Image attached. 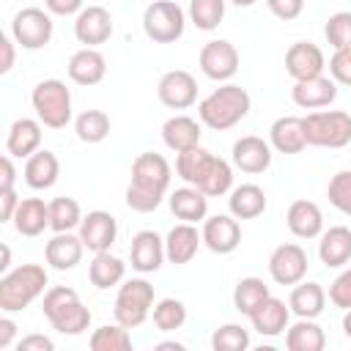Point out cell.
<instances>
[{"instance_id":"8fae6325","label":"cell","mask_w":351,"mask_h":351,"mask_svg":"<svg viewBox=\"0 0 351 351\" xmlns=\"http://www.w3.org/2000/svg\"><path fill=\"white\" fill-rule=\"evenodd\" d=\"M200 71L208 80L228 82L239 71V49L228 38H214L200 49Z\"/></svg>"},{"instance_id":"ee69618b","label":"cell","mask_w":351,"mask_h":351,"mask_svg":"<svg viewBox=\"0 0 351 351\" xmlns=\"http://www.w3.org/2000/svg\"><path fill=\"white\" fill-rule=\"evenodd\" d=\"M324 36L332 49H351V11H337L326 19Z\"/></svg>"},{"instance_id":"c3c4849f","label":"cell","mask_w":351,"mask_h":351,"mask_svg":"<svg viewBox=\"0 0 351 351\" xmlns=\"http://www.w3.org/2000/svg\"><path fill=\"white\" fill-rule=\"evenodd\" d=\"M266 8L277 16V19H296L302 11H304V0H266Z\"/></svg>"},{"instance_id":"7402d4cb","label":"cell","mask_w":351,"mask_h":351,"mask_svg":"<svg viewBox=\"0 0 351 351\" xmlns=\"http://www.w3.org/2000/svg\"><path fill=\"white\" fill-rule=\"evenodd\" d=\"M69 80L77 85H99L107 74V60L96 47H82L69 58Z\"/></svg>"},{"instance_id":"30bf717a","label":"cell","mask_w":351,"mask_h":351,"mask_svg":"<svg viewBox=\"0 0 351 351\" xmlns=\"http://www.w3.org/2000/svg\"><path fill=\"white\" fill-rule=\"evenodd\" d=\"M52 30H55V25H52L49 11L36 8V5H27V8L16 11L14 19H11V36L22 49L47 47L52 41Z\"/></svg>"},{"instance_id":"52a82bcc","label":"cell","mask_w":351,"mask_h":351,"mask_svg":"<svg viewBox=\"0 0 351 351\" xmlns=\"http://www.w3.org/2000/svg\"><path fill=\"white\" fill-rule=\"evenodd\" d=\"M307 145L318 148H343L351 143V115L343 110H318L302 118Z\"/></svg>"},{"instance_id":"3957f363","label":"cell","mask_w":351,"mask_h":351,"mask_svg":"<svg viewBox=\"0 0 351 351\" xmlns=\"http://www.w3.org/2000/svg\"><path fill=\"white\" fill-rule=\"evenodd\" d=\"M250 93L241 85L225 82L219 88H214L200 104H197V118L200 123H206L214 132H225L230 126H236L239 121L247 118L250 112Z\"/></svg>"},{"instance_id":"277c9868","label":"cell","mask_w":351,"mask_h":351,"mask_svg":"<svg viewBox=\"0 0 351 351\" xmlns=\"http://www.w3.org/2000/svg\"><path fill=\"white\" fill-rule=\"evenodd\" d=\"M44 318L52 324V329H58L60 335H82L90 326V310L82 304L80 293L69 285H55L44 293L41 302Z\"/></svg>"},{"instance_id":"db71d44e","label":"cell","mask_w":351,"mask_h":351,"mask_svg":"<svg viewBox=\"0 0 351 351\" xmlns=\"http://www.w3.org/2000/svg\"><path fill=\"white\" fill-rule=\"evenodd\" d=\"M14 156L11 154H5L3 159H0V189H14V181H16V170H14V162H11Z\"/></svg>"},{"instance_id":"816d5d0a","label":"cell","mask_w":351,"mask_h":351,"mask_svg":"<svg viewBox=\"0 0 351 351\" xmlns=\"http://www.w3.org/2000/svg\"><path fill=\"white\" fill-rule=\"evenodd\" d=\"M52 348H55V343L47 335H27L16 343V351H52Z\"/></svg>"},{"instance_id":"91938a15","label":"cell","mask_w":351,"mask_h":351,"mask_svg":"<svg viewBox=\"0 0 351 351\" xmlns=\"http://www.w3.org/2000/svg\"><path fill=\"white\" fill-rule=\"evenodd\" d=\"M233 5H239V8H250V5H255L258 0H230Z\"/></svg>"},{"instance_id":"d6986e66","label":"cell","mask_w":351,"mask_h":351,"mask_svg":"<svg viewBox=\"0 0 351 351\" xmlns=\"http://www.w3.org/2000/svg\"><path fill=\"white\" fill-rule=\"evenodd\" d=\"M326 69V58L321 52L318 44L313 41H296L288 47L285 52V71L293 77V80H310V77H318L324 74Z\"/></svg>"},{"instance_id":"9c48e42d","label":"cell","mask_w":351,"mask_h":351,"mask_svg":"<svg viewBox=\"0 0 351 351\" xmlns=\"http://www.w3.org/2000/svg\"><path fill=\"white\" fill-rule=\"evenodd\" d=\"M184 8L173 0H154L143 14V30L154 44H173L184 36Z\"/></svg>"},{"instance_id":"9f6ffc18","label":"cell","mask_w":351,"mask_h":351,"mask_svg":"<svg viewBox=\"0 0 351 351\" xmlns=\"http://www.w3.org/2000/svg\"><path fill=\"white\" fill-rule=\"evenodd\" d=\"M8 266H11V250H8V244H3V261H0V271H3V274H5V271H11Z\"/></svg>"},{"instance_id":"7dc6e473","label":"cell","mask_w":351,"mask_h":351,"mask_svg":"<svg viewBox=\"0 0 351 351\" xmlns=\"http://www.w3.org/2000/svg\"><path fill=\"white\" fill-rule=\"evenodd\" d=\"M329 77L337 85H351V49H335L329 58Z\"/></svg>"},{"instance_id":"4fadbf2b","label":"cell","mask_w":351,"mask_h":351,"mask_svg":"<svg viewBox=\"0 0 351 351\" xmlns=\"http://www.w3.org/2000/svg\"><path fill=\"white\" fill-rule=\"evenodd\" d=\"M156 96L165 107L170 110H186L197 101V82L189 71L184 69H173V71H165L159 85H156Z\"/></svg>"},{"instance_id":"44dd1931","label":"cell","mask_w":351,"mask_h":351,"mask_svg":"<svg viewBox=\"0 0 351 351\" xmlns=\"http://www.w3.org/2000/svg\"><path fill=\"white\" fill-rule=\"evenodd\" d=\"M233 165L241 170V173H263L269 170L271 165V143H266L263 137H255V134H247L241 140L233 143Z\"/></svg>"},{"instance_id":"83f0119b","label":"cell","mask_w":351,"mask_h":351,"mask_svg":"<svg viewBox=\"0 0 351 351\" xmlns=\"http://www.w3.org/2000/svg\"><path fill=\"white\" fill-rule=\"evenodd\" d=\"M285 222L296 239H315L324 230V214L313 200H293L288 206Z\"/></svg>"},{"instance_id":"836d02e7","label":"cell","mask_w":351,"mask_h":351,"mask_svg":"<svg viewBox=\"0 0 351 351\" xmlns=\"http://www.w3.org/2000/svg\"><path fill=\"white\" fill-rule=\"evenodd\" d=\"M288 307L299 318H318L326 307V291L318 282H296L288 296Z\"/></svg>"},{"instance_id":"4316f807","label":"cell","mask_w":351,"mask_h":351,"mask_svg":"<svg viewBox=\"0 0 351 351\" xmlns=\"http://www.w3.org/2000/svg\"><path fill=\"white\" fill-rule=\"evenodd\" d=\"M41 148V121L33 118H16L5 137V154L27 159Z\"/></svg>"},{"instance_id":"ac0fdd59","label":"cell","mask_w":351,"mask_h":351,"mask_svg":"<svg viewBox=\"0 0 351 351\" xmlns=\"http://www.w3.org/2000/svg\"><path fill=\"white\" fill-rule=\"evenodd\" d=\"M129 258H132V269L140 274H151L165 263V239H159L156 230H140L132 236L129 244Z\"/></svg>"},{"instance_id":"11a10c76","label":"cell","mask_w":351,"mask_h":351,"mask_svg":"<svg viewBox=\"0 0 351 351\" xmlns=\"http://www.w3.org/2000/svg\"><path fill=\"white\" fill-rule=\"evenodd\" d=\"M14 335H16V324L8 315H3L0 318V348H8L11 340H14Z\"/></svg>"},{"instance_id":"60d3db41","label":"cell","mask_w":351,"mask_h":351,"mask_svg":"<svg viewBox=\"0 0 351 351\" xmlns=\"http://www.w3.org/2000/svg\"><path fill=\"white\" fill-rule=\"evenodd\" d=\"M184 321H186V304L181 299L167 296L154 304V326L159 332H176L184 326Z\"/></svg>"},{"instance_id":"cb8c5ba5","label":"cell","mask_w":351,"mask_h":351,"mask_svg":"<svg viewBox=\"0 0 351 351\" xmlns=\"http://www.w3.org/2000/svg\"><path fill=\"white\" fill-rule=\"evenodd\" d=\"M269 143L280 154H302L307 148V134H304V121L296 115H282L271 123L269 129Z\"/></svg>"},{"instance_id":"bcb514c9","label":"cell","mask_w":351,"mask_h":351,"mask_svg":"<svg viewBox=\"0 0 351 351\" xmlns=\"http://www.w3.org/2000/svg\"><path fill=\"white\" fill-rule=\"evenodd\" d=\"M329 302L335 307H340V310H348L351 307V266L343 269L335 277V282L329 285Z\"/></svg>"},{"instance_id":"d590c367","label":"cell","mask_w":351,"mask_h":351,"mask_svg":"<svg viewBox=\"0 0 351 351\" xmlns=\"http://www.w3.org/2000/svg\"><path fill=\"white\" fill-rule=\"evenodd\" d=\"M123 274H126V263H123L121 258H115L110 250L93 252V261H90V266H88V277H90V282H93L99 291H107V288L118 285V282L123 280Z\"/></svg>"},{"instance_id":"7a4b0ae2","label":"cell","mask_w":351,"mask_h":351,"mask_svg":"<svg viewBox=\"0 0 351 351\" xmlns=\"http://www.w3.org/2000/svg\"><path fill=\"white\" fill-rule=\"evenodd\" d=\"M176 173L184 184L197 186L208 197H219V195L230 192V186H233V167L200 145L181 151L176 156Z\"/></svg>"},{"instance_id":"681fc988","label":"cell","mask_w":351,"mask_h":351,"mask_svg":"<svg viewBox=\"0 0 351 351\" xmlns=\"http://www.w3.org/2000/svg\"><path fill=\"white\" fill-rule=\"evenodd\" d=\"M44 5L55 16H71L85 8V0H44Z\"/></svg>"},{"instance_id":"484cf974","label":"cell","mask_w":351,"mask_h":351,"mask_svg":"<svg viewBox=\"0 0 351 351\" xmlns=\"http://www.w3.org/2000/svg\"><path fill=\"white\" fill-rule=\"evenodd\" d=\"M318 258L326 269H340L351 261V228L335 225L321 233L318 241Z\"/></svg>"},{"instance_id":"8992f818","label":"cell","mask_w":351,"mask_h":351,"mask_svg":"<svg viewBox=\"0 0 351 351\" xmlns=\"http://www.w3.org/2000/svg\"><path fill=\"white\" fill-rule=\"evenodd\" d=\"M38 121L49 129H63L71 121V90L60 80H41L30 93Z\"/></svg>"},{"instance_id":"d4e9b609","label":"cell","mask_w":351,"mask_h":351,"mask_svg":"<svg viewBox=\"0 0 351 351\" xmlns=\"http://www.w3.org/2000/svg\"><path fill=\"white\" fill-rule=\"evenodd\" d=\"M200 241H203V236L197 233V228L192 222H178L176 228H170V233L165 239V255L170 263L184 266L197 255Z\"/></svg>"},{"instance_id":"f546056e","label":"cell","mask_w":351,"mask_h":351,"mask_svg":"<svg viewBox=\"0 0 351 351\" xmlns=\"http://www.w3.org/2000/svg\"><path fill=\"white\" fill-rule=\"evenodd\" d=\"M170 211L176 214V219H181V222H200V219H206V214H208V195H203L197 186H192V184H186V186H181V189H176V192H170Z\"/></svg>"},{"instance_id":"b9f144b4","label":"cell","mask_w":351,"mask_h":351,"mask_svg":"<svg viewBox=\"0 0 351 351\" xmlns=\"http://www.w3.org/2000/svg\"><path fill=\"white\" fill-rule=\"evenodd\" d=\"M225 16V0H189V19L197 30L219 27Z\"/></svg>"},{"instance_id":"f6af8a7d","label":"cell","mask_w":351,"mask_h":351,"mask_svg":"<svg viewBox=\"0 0 351 351\" xmlns=\"http://www.w3.org/2000/svg\"><path fill=\"white\" fill-rule=\"evenodd\" d=\"M326 197H329V203H332L340 214L351 217V170H340V173H335V176L329 178Z\"/></svg>"},{"instance_id":"ffe728a7","label":"cell","mask_w":351,"mask_h":351,"mask_svg":"<svg viewBox=\"0 0 351 351\" xmlns=\"http://www.w3.org/2000/svg\"><path fill=\"white\" fill-rule=\"evenodd\" d=\"M250 321H252V329H255L258 335H263V337H277V335H282V332L291 326V307H288L282 299H277V296L269 293V296L252 310Z\"/></svg>"},{"instance_id":"2e32d148","label":"cell","mask_w":351,"mask_h":351,"mask_svg":"<svg viewBox=\"0 0 351 351\" xmlns=\"http://www.w3.org/2000/svg\"><path fill=\"white\" fill-rule=\"evenodd\" d=\"M74 36L85 47H99L112 36V16L104 5H88L74 19Z\"/></svg>"},{"instance_id":"7bdbcfd3","label":"cell","mask_w":351,"mask_h":351,"mask_svg":"<svg viewBox=\"0 0 351 351\" xmlns=\"http://www.w3.org/2000/svg\"><path fill=\"white\" fill-rule=\"evenodd\" d=\"M211 348L214 351H244V348H250V332L239 324H225V326L214 329Z\"/></svg>"},{"instance_id":"1f68e13d","label":"cell","mask_w":351,"mask_h":351,"mask_svg":"<svg viewBox=\"0 0 351 351\" xmlns=\"http://www.w3.org/2000/svg\"><path fill=\"white\" fill-rule=\"evenodd\" d=\"M58 176H60V162H58V156L52 151L38 148L33 156H27V162H25V184L30 189H49V186H55Z\"/></svg>"},{"instance_id":"8d00e7d4","label":"cell","mask_w":351,"mask_h":351,"mask_svg":"<svg viewBox=\"0 0 351 351\" xmlns=\"http://www.w3.org/2000/svg\"><path fill=\"white\" fill-rule=\"evenodd\" d=\"M269 296V285L261 280V277H241L233 288V307L241 313V315H252V310Z\"/></svg>"},{"instance_id":"e575fe53","label":"cell","mask_w":351,"mask_h":351,"mask_svg":"<svg viewBox=\"0 0 351 351\" xmlns=\"http://www.w3.org/2000/svg\"><path fill=\"white\" fill-rule=\"evenodd\" d=\"M326 335L315 324V318H299L285 329V348L288 351H324Z\"/></svg>"},{"instance_id":"6f0895ef","label":"cell","mask_w":351,"mask_h":351,"mask_svg":"<svg viewBox=\"0 0 351 351\" xmlns=\"http://www.w3.org/2000/svg\"><path fill=\"white\" fill-rule=\"evenodd\" d=\"M156 348H159V351H165V348H176V351H184V343H178V340H165V343H156Z\"/></svg>"},{"instance_id":"f907efd6","label":"cell","mask_w":351,"mask_h":351,"mask_svg":"<svg viewBox=\"0 0 351 351\" xmlns=\"http://www.w3.org/2000/svg\"><path fill=\"white\" fill-rule=\"evenodd\" d=\"M16 206H19L16 189H0V222H11L16 214Z\"/></svg>"},{"instance_id":"5bb4252c","label":"cell","mask_w":351,"mask_h":351,"mask_svg":"<svg viewBox=\"0 0 351 351\" xmlns=\"http://www.w3.org/2000/svg\"><path fill=\"white\" fill-rule=\"evenodd\" d=\"M203 244L217 255H230L241 244V228L233 214H214L203 219Z\"/></svg>"},{"instance_id":"680465c9","label":"cell","mask_w":351,"mask_h":351,"mask_svg":"<svg viewBox=\"0 0 351 351\" xmlns=\"http://www.w3.org/2000/svg\"><path fill=\"white\" fill-rule=\"evenodd\" d=\"M343 332H346V337L351 340V307H348L346 315H343Z\"/></svg>"},{"instance_id":"603a6c76","label":"cell","mask_w":351,"mask_h":351,"mask_svg":"<svg viewBox=\"0 0 351 351\" xmlns=\"http://www.w3.org/2000/svg\"><path fill=\"white\" fill-rule=\"evenodd\" d=\"M82 252H85V244H82L80 233L74 236L71 230H66V233H55V236L47 241V247H44V258H47V263H49L52 269H58V271H69V269H74V266L82 261Z\"/></svg>"},{"instance_id":"5b68a950","label":"cell","mask_w":351,"mask_h":351,"mask_svg":"<svg viewBox=\"0 0 351 351\" xmlns=\"http://www.w3.org/2000/svg\"><path fill=\"white\" fill-rule=\"evenodd\" d=\"M47 282H49L47 269L38 263H22V266L5 271L0 277V310L3 313L25 310L30 302H36L44 293Z\"/></svg>"},{"instance_id":"f1b7e54d","label":"cell","mask_w":351,"mask_h":351,"mask_svg":"<svg viewBox=\"0 0 351 351\" xmlns=\"http://www.w3.org/2000/svg\"><path fill=\"white\" fill-rule=\"evenodd\" d=\"M200 134H203V132H200V123H197L195 118H189V115H173V118H167L165 126H162V140H165V145H167L170 151H176V154L200 145Z\"/></svg>"},{"instance_id":"f5cc1de1","label":"cell","mask_w":351,"mask_h":351,"mask_svg":"<svg viewBox=\"0 0 351 351\" xmlns=\"http://www.w3.org/2000/svg\"><path fill=\"white\" fill-rule=\"evenodd\" d=\"M14 36H0V49H3V60H0V74H8L14 69Z\"/></svg>"},{"instance_id":"e0dca14e","label":"cell","mask_w":351,"mask_h":351,"mask_svg":"<svg viewBox=\"0 0 351 351\" xmlns=\"http://www.w3.org/2000/svg\"><path fill=\"white\" fill-rule=\"evenodd\" d=\"M291 99L302 110H321L329 107L337 99V82L332 77H310V80H296L291 88Z\"/></svg>"},{"instance_id":"9a60e30c","label":"cell","mask_w":351,"mask_h":351,"mask_svg":"<svg viewBox=\"0 0 351 351\" xmlns=\"http://www.w3.org/2000/svg\"><path fill=\"white\" fill-rule=\"evenodd\" d=\"M115 236H118V222L110 211H88L80 222V239L85 244V250L90 252H104L115 244Z\"/></svg>"},{"instance_id":"ab89813d","label":"cell","mask_w":351,"mask_h":351,"mask_svg":"<svg viewBox=\"0 0 351 351\" xmlns=\"http://www.w3.org/2000/svg\"><path fill=\"white\" fill-rule=\"evenodd\" d=\"M88 346H90V351H129L132 348V335H129V329L123 324L115 321V324L99 326L90 335Z\"/></svg>"},{"instance_id":"4dcf8cb0","label":"cell","mask_w":351,"mask_h":351,"mask_svg":"<svg viewBox=\"0 0 351 351\" xmlns=\"http://www.w3.org/2000/svg\"><path fill=\"white\" fill-rule=\"evenodd\" d=\"M11 222H14L16 233H22V236H30V239L41 236L49 228V203H44L41 197H25V200H19Z\"/></svg>"},{"instance_id":"7c38bea8","label":"cell","mask_w":351,"mask_h":351,"mask_svg":"<svg viewBox=\"0 0 351 351\" xmlns=\"http://www.w3.org/2000/svg\"><path fill=\"white\" fill-rule=\"evenodd\" d=\"M307 252L299 244H280L269 255V274L277 285H296L307 274Z\"/></svg>"},{"instance_id":"74e56055","label":"cell","mask_w":351,"mask_h":351,"mask_svg":"<svg viewBox=\"0 0 351 351\" xmlns=\"http://www.w3.org/2000/svg\"><path fill=\"white\" fill-rule=\"evenodd\" d=\"M74 132L82 143H101L110 134V115L104 110H82L74 118Z\"/></svg>"},{"instance_id":"ba28073f","label":"cell","mask_w":351,"mask_h":351,"mask_svg":"<svg viewBox=\"0 0 351 351\" xmlns=\"http://www.w3.org/2000/svg\"><path fill=\"white\" fill-rule=\"evenodd\" d=\"M151 307H154V285L143 277H132L118 288L112 313L118 324H123L126 329H134L148 318Z\"/></svg>"},{"instance_id":"f35d334b","label":"cell","mask_w":351,"mask_h":351,"mask_svg":"<svg viewBox=\"0 0 351 351\" xmlns=\"http://www.w3.org/2000/svg\"><path fill=\"white\" fill-rule=\"evenodd\" d=\"M82 222V211L80 203L74 197H55L49 200V230L52 233H66L80 228Z\"/></svg>"},{"instance_id":"6da1fadb","label":"cell","mask_w":351,"mask_h":351,"mask_svg":"<svg viewBox=\"0 0 351 351\" xmlns=\"http://www.w3.org/2000/svg\"><path fill=\"white\" fill-rule=\"evenodd\" d=\"M173 170L162 154L145 151L132 162V181L126 186V206L137 214L156 211L167 195Z\"/></svg>"},{"instance_id":"d6a6232c","label":"cell","mask_w":351,"mask_h":351,"mask_svg":"<svg viewBox=\"0 0 351 351\" xmlns=\"http://www.w3.org/2000/svg\"><path fill=\"white\" fill-rule=\"evenodd\" d=\"M228 211L236 219H255L266 211V192L258 184H241L230 189L228 197Z\"/></svg>"}]
</instances>
